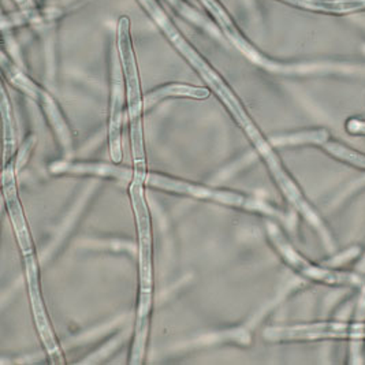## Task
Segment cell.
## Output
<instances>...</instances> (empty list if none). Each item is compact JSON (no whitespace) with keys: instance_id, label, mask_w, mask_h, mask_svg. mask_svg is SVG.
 <instances>
[{"instance_id":"e0dca14e","label":"cell","mask_w":365,"mask_h":365,"mask_svg":"<svg viewBox=\"0 0 365 365\" xmlns=\"http://www.w3.org/2000/svg\"><path fill=\"white\" fill-rule=\"evenodd\" d=\"M345 129L353 135H365V120L359 118H350L346 120Z\"/></svg>"},{"instance_id":"277c9868","label":"cell","mask_w":365,"mask_h":365,"mask_svg":"<svg viewBox=\"0 0 365 365\" xmlns=\"http://www.w3.org/2000/svg\"><path fill=\"white\" fill-rule=\"evenodd\" d=\"M266 229L271 244L279 252L283 260L305 278L330 286H361L364 283L363 275L357 274L356 271L348 272L334 269L332 267L316 266L312 262L302 257L299 252L289 244L286 237L274 222L268 220Z\"/></svg>"},{"instance_id":"30bf717a","label":"cell","mask_w":365,"mask_h":365,"mask_svg":"<svg viewBox=\"0 0 365 365\" xmlns=\"http://www.w3.org/2000/svg\"><path fill=\"white\" fill-rule=\"evenodd\" d=\"M3 193H4V199H6L7 207H9V214L11 217V223H13V227H14V232L17 235L22 255L34 252L29 229L26 226L25 217L22 214V207H21L19 200L17 197L13 165L4 167V171H3Z\"/></svg>"},{"instance_id":"8fae6325","label":"cell","mask_w":365,"mask_h":365,"mask_svg":"<svg viewBox=\"0 0 365 365\" xmlns=\"http://www.w3.org/2000/svg\"><path fill=\"white\" fill-rule=\"evenodd\" d=\"M53 174H92L98 177H110L120 181H132L134 171L125 167L110 166L106 163H71V162H55L50 166Z\"/></svg>"},{"instance_id":"7a4b0ae2","label":"cell","mask_w":365,"mask_h":365,"mask_svg":"<svg viewBox=\"0 0 365 365\" xmlns=\"http://www.w3.org/2000/svg\"><path fill=\"white\" fill-rule=\"evenodd\" d=\"M116 47L122 62L123 77L128 92V106L130 116V137L134 152V177H138L144 173V141H143V128H141V114H143V98L140 91V80L137 62L134 56L133 43L130 34V19L120 17L116 25Z\"/></svg>"},{"instance_id":"7c38bea8","label":"cell","mask_w":365,"mask_h":365,"mask_svg":"<svg viewBox=\"0 0 365 365\" xmlns=\"http://www.w3.org/2000/svg\"><path fill=\"white\" fill-rule=\"evenodd\" d=\"M210 96V91L201 86H195L189 83H173L156 88L155 91L145 95L143 99L144 110H148L153 104L162 101L167 98H190V99H207Z\"/></svg>"},{"instance_id":"44dd1931","label":"cell","mask_w":365,"mask_h":365,"mask_svg":"<svg viewBox=\"0 0 365 365\" xmlns=\"http://www.w3.org/2000/svg\"><path fill=\"white\" fill-rule=\"evenodd\" d=\"M354 271H356L357 274H360V275H365V252L364 255H363V257L360 259V262L357 263V266L354 268Z\"/></svg>"},{"instance_id":"4fadbf2b","label":"cell","mask_w":365,"mask_h":365,"mask_svg":"<svg viewBox=\"0 0 365 365\" xmlns=\"http://www.w3.org/2000/svg\"><path fill=\"white\" fill-rule=\"evenodd\" d=\"M329 140H330V133L326 129H314V130H304L299 133L277 135V137H272L269 143L274 147H293V145H304V144H312V145L322 147Z\"/></svg>"},{"instance_id":"9c48e42d","label":"cell","mask_w":365,"mask_h":365,"mask_svg":"<svg viewBox=\"0 0 365 365\" xmlns=\"http://www.w3.org/2000/svg\"><path fill=\"white\" fill-rule=\"evenodd\" d=\"M114 53L113 61V83H111V104H110V125H108V140H110V152L114 163H119L122 159V147H120V125H122V103H123V80L122 78V62Z\"/></svg>"},{"instance_id":"8992f818","label":"cell","mask_w":365,"mask_h":365,"mask_svg":"<svg viewBox=\"0 0 365 365\" xmlns=\"http://www.w3.org/2000/svg\"><path fill=\"white\" fill-rule=\"evenodd\" d=\"M1 67L11 85H14L25 95L31 96L43 108V111L46 113V116H47L53 132L58 135V140H59L61 145L63 147V150L67 152L71 150V147H73L71 132H70L66 119L62 115V111L55 99L47 91L40 88L26 74H24L11 61H9L6 53H3V56H1Z\"/></svg>"},{"instance_id":"9a60e30c","label":"cell","mask_w":365,"mask_h":365,"mask_svg":"<svg viewBox=\"0 0 365 365\" xmlns=\"http://www.w3.org/2000/svg\"><path fill=\"white\" fill-rule=\"evenodd\" d=\"M1 115H3V130H4V160L7 162L10 155L14 150L16 144V129L11 115V106L7 99V93L3 89V100H1Z\"/></svg>"},{"instance_id":"ac0fdd59","label":"cell","mask_w":365,"mask_h":365,"mask_svg":"<svg viewBox=\"0 0 365 365\" xmlns=\"http://www.w3.org/2000/svg\"><path fill=\"white\" fill-rule=\"evenodd\" d=\"M34 135H31V137L25 141V144L22 145V148L19 150V155H18L17 162H16L17 171L21 168V167H24V165L26 163V159L29 158V153H31V150L34 148Z\"/></svg>"},{"instance_id":"2e32d148","label":"cell","mask_w":365,"mask_h":365,"mask_svg":"<svg viewBox=\"0 0 365 365\" xmlns=\"http://www.w3.org/2000/svg\"><path fill=\"white\" fill-rule=\"evenodd\" d=\"M360 247H353V248H349L346 252L344 253H338L335 255L332 259H330L329 262H326L324 264L329 267H336L341 266V264H346L350 260H353L354 257H357L360 255Z\"/></svg>"},{"instance_id":"d6986e66","label":"cell","mask_w":365,"mask_h":365,"mask_svg":"<svg viewBox=\"0 0 365 365\" xmlns=\"http://www.w3.org/2000/svg\"><path fill=\"white\" fill-rule=\"evenodd\" d=\"M354 320L363 322L365 320V281L361 284V290L359 294V299L356 302V312H354Z\"/></svg>"},{"instance_id":"ffe728a7","label":"cell","mask_w":365,"mask_h":365,"mask_svg":"<svg viewBox=\"0 0 365 365\" xmlns=\"http://www.w3.org/2000/svg\"><path fill=\"white\" fill-rule=\"evenodd\" d=\"M18 6L21 7V10L24 11V14L29 16V18H34L36 11V3L34 0H14Z\"/></svg>"},{"instance_id":"5bb4252c","label":"cell","mask_w":365,"mask_h":365,"mask_svg":"<svg viewBox=\"0 0 365 365\" xmlns=\"http://www.w3.org/2000/svg\"><path fill=\"white\" fill-rule=\"evenodd\" d=\"M322 148L326 150L329 155H331L332 158L338 159L342 163H348L351 166L365 170V153L351 150V148L346 147L345 144H341V143L332 141V140L326 141L322 145Z\"/></svg>"},{"instance_id":"ba28073f","label":"cell","mask_w":365,"mask_h":365,"mask_svg":"<svg viewBox=\"0 0 365 365\" xmlns=\"http://www.w3.org/2000/svg\"><path fill=\"white\" fill-rule=\"evenodd\" d=\"M200 1L205 7V10L210 13V16L215 19L222 34L229 38V41L237 50L242 52L255 65L269 70L268 67H271L269 65L272 63V61L253 47V44L240 31V28L232 21V16L227 13L225 6L219 0H200Z\"/></svg>"},{"instance_id":"5b68a950","label":"cell","mask_w":365,"mask_h":365,"mask_svg":"<svg viewBox=\"0 0 365 365\" xmlns=\"http://www.w3.org/2000/svg\"><path fill=\"white\" fill-rule=\"evenodd\" d=\"M263 336L269 342L283 341H322V339H350L365 341V320L363 322H319L286 327H268Z\"/></svg>"},{"instance_id":"52a82bcc","label":"cell","mask_w":365,"mask_h":365,"mask_svg":"<svg viewBox=\"0 0 365 365\" xmlns=\"http://www.w3.org/2000/svg\"><path fill=\"white\" fill-rule=\"evenodd\" d=\"M24 260H25V268H26V281H28V287H29V296H31V302H32V309H34V322L37 326L38 334L43 339V344L47 349L48 354H50L51 360L53 363L62 364L63 359L61 354V350L58 348L55 335L51 329L48 317L44 309V302L41 299V293H40V286H38V268L36 263V257H34V252L31 253H25L24 255Z\"/></svg>"},{"instance_id":"3957f363","label":"cell","mask_w":365,"mask_h":365,"mask_svg":"<svg viewBox=\"0 0 365 365\" xmlns=\"http://www.w3.org/2000/svg\"><path fill=\"white\" fill-rule=\"evenodd\" d=\"M143 183L153 186L166 192H173V193H180V195H186L190 197H196L200 200H210L214 202H220L225 205H232V207H240L248 211L259 212L263 215L272 216L277 219L284 220L289 225L290 216L286 215L281 210L272 207L267 201L259 197H250V196H244L235 192H229V190H219V189H212L202 185H196V183L185 182L181 180H174L166 175L160 174H153V173H143L140 177H134Z\"/></svg>"},{"instance_id":"6da1fadb","label":"cell","mask_w":365,"mask_h":365,"mask_svg":"<svg viewBox=\"0 0 365 365\" xmlns=\"http://www.w3.org/2000/svg\"><path fill=\"white\" fill-rule=\"evenodd\" d=\"M143 181L133 178L130 196L137 222L138 245H140V297L137 308L135 336H134L130 364H141L147 345L150 302H152V262H150V225L148 208L143 193Z\"/></svg>"}]
</instances>
